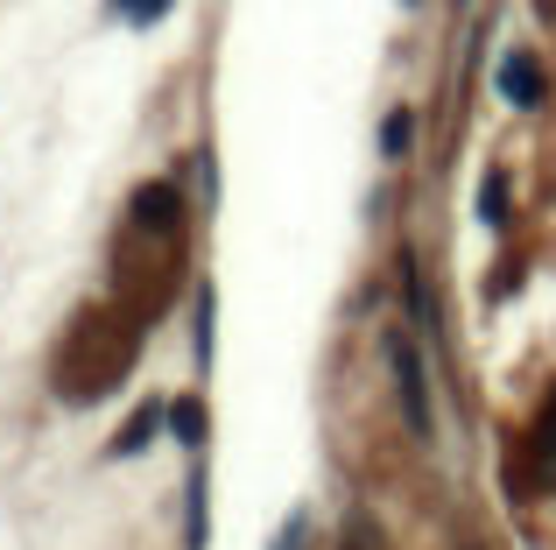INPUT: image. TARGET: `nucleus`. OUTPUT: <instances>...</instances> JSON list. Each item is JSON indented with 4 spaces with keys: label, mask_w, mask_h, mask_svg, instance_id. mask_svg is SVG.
Segmentation results:
<instances>
[{
    "label": "nucleus",
    "mask_w": 556,
    "mask_h": 550,
    "mask_svg": "<svg viewBox=\"0 0 556 550\" xmlns=\"http://www.w3.org/2000/svg\"><path fill=\"white\" fill-rule=\"evenodd\" d=\"M394 382H402V402H408V424L430 438V396H422V360L408 339H394Z\"/></svg>",
    "instance_id": "nucleus-1"
},
{
    "label": "nucleus",
    "mask_w": 556,
    "mask_h": 550,
    "mask_svg": "<svg viewBox=\"0 0 556 550\" xmlns=\"http://www.w3.org/2000/svg\"><path fill=\"white\" fill-rule=\"evenodd\" d=\"M501 92H507V107H543V71H535V57H507L501 64Z\"/></svg>",
    "instance_id": "nucleus-2"
},
{
    "label": "nucleus",
    "mask_w": 556,
    "mask_h": 550,
    "mask_svg": "<svg viewBox=\"0 0 556 550\" xmlns=\"http://www.w3.org/2000/svg\"><path fill=\"white\" fill-rule=\"evenodd\" d=\"M177 220H184V198L169 191V184H149V191L135 198V226H149V234H169Z\"/></svg>",
    "instance_id": "nucleus-3"
},
{
    "label": "nucleus",
    "mask_w": 556,
    "mask_h": 550,
    "mask_svg": "<svg viewBox=\"0 0 556 550\" xmlns=\"http://www.w3.org/2000/svg\"><path fill=\"white\" fill-rule=\"evenodd\" d=\"M408 141H416V121H408V113H388V127H380V149H388V155H408Z\"/></svg>",
    "instance_id": "nucleus-4"
},
{
    "label": "nucleus",
    "mask_w": 556,
    "mask_h": 550,
    "mask_svg": "<svg viewBox=\"0 0 556 550\" xmlns=\"http://www.w3.org/2000/svg\"><path fill=\"white\" fill-rule=\"evenodd\" d=\"M169 8H177V0H113L121 22H155V14H169Z\"/></svg>",
    "instance_id": "nucleus-5"
},
{
    "label": "nucleus",
    "mask_w": 556,
    "mask_h": 550,
    "mask_svg": "<svg viewBox=\"0 0 556 550\" xmlns=\"http://www.w3.org/2000/svg\"><path fill=\"white\" fill-rule=\"evenodd\" d=\"M177 438H190V445L204 438V410L198 402H177Z\"/></svg>",
    "instance_id": "nucleus-6"
},
{
    "label": "nucleus",
    "mask_w": 556,
    "mask_h": 550,
    "mask_svg": "<svg viewBox=\"0 0 556 550\" xmlns=\"http://www.w3.org/2000/svg\"><path fill=\"white\" fill-rule=\"evenodd\" d=\"M479 212H486V220H493V226H501V220H507V198H501V184H486V205H479Z\"/></svg>",
    "instance_id": "nucleus-7"
},
{
    "label": "nucleus",
    "mask_w": 556,
    "mask_h": 550,
    "mask_svg": "<svg viewBox=\"0 0 556 550\" xmlns=\"http://www.w3.org/2000/svg\"><path fill=\"white\" fill-rule=\"evenodd\" d=\"M543 452H549V466H556V396H549V410H543Z\"/></svg>",
    "instance_id": "nucleus-8"
}]
</instances>
